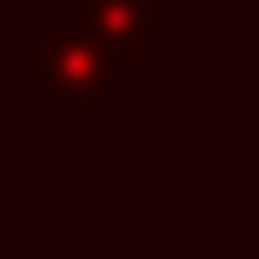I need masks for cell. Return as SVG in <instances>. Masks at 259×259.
<instances>
[{
    "instance_id": "cell-1",
    "label": "cell",
    "mask_w": 259,
    "mask_h": 259,
    "mask_svg": "<svg viewBox=\"0 0 259 259\" xmlns=\"http://www.w3.org/2000/svg\"><path fill=\"white\" fill-rule=\"evenodd\" d=\"M12 91L36 103V121H121L127 72L115 55L72 24V12H42L24 42H12Z\"/></svg>"
},
{
    "instance_id": "cell-2",
    "label": "cell",
    "mask_w": 259,
    "mask_h": 259,
    "mask_svg": "<svg viewBox=\"0 0 259 259\" xmlns=\"http://www.w3.org/2000/svg\"><path fill=\"white\" fill-rule=\"evenodd\" d=\"M175 6H181V0H66L72 24H84V30L115 55L121 72L151 66L157 42H175V30H181Z\"/></svg>"
}]
</instances>
